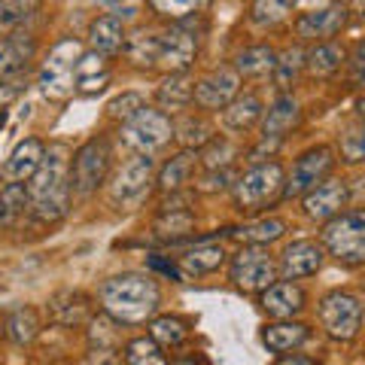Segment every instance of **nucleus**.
Instances as JSON below:
<instances>
[{"mask_svg": "<svg viewBox=\"0 0 365 365\" xmlns=\"http://www.w3.org/2000/svg\"><path fill=\"white\" fill-rule=\"evenodd\" d=\"M28 207L40 222H58L71 207V174L64 150H49L28 182Z\"/></svg>", "mask_w": 365, "mask_h": 365, "instance_id": "nucleus-1", "label": "nucleus"}, {"mask_svg": "<svg viewBox=\"0 0 365 365\" xmlns=\"http://www.w3.org/2000/svg\"><path fill=\"white\" fill-rule=\"evenodd\" d=\"M158 287L146 274H119L101 287V304L116 323H146L158 311Z\"/></svg>", "mask_w": 365, "mask_h": 365, "instance_id": "nucleus-2", "label": "nucleus"}, {"mask_svg": "<svg viewBox=\"0 0 365 365\" xmlns=\"http://www.w3.org/2000/svg\"><path fill=\"white\" fill-rule=\"evenodd\" d=\"M283 168L277 162H265V165H253L244 177H237L235 182V204L244 213H256L265 210L268 204H274L283 195Z\"/></svg>", "mask_w": 365, "mask_h": 365, "instance_id": "nucleus-3", "label": "nucleus"}, {"mask_svg": "<svg viewBox=\"0 0 365 365\" xmlns=\"http://www.w3.org/2000/svg\"><path fill=\"white\" fill-rule=\"evenodd\" d=\"M83 55V43L67 37L61 43L52 46L49 58H46L43 71H40V91L49 101H67L76 91V61Z\"/></svg>", "mask_w": 365, "mask_h": 365, "instance_id": "nucleus-4", "label": "nucleus"}, {"mask_svg": "<svg viewBox=\"0 0 365 365\" xmlns=\"http://www.w3.org/2000/svg\"><path fill=\"white\" fill-rule=\"evenodd\" d=\"M323 244L344 265H362L365 262V216L359 210H344L332 216L323 228Z\"/></svg>", "mask_w": 365, "mask_h": 365, "instance_id": "nucleus-5", "label": "nucleus"}, {"mask_svg": "<svg viewBox=\"0 0 365 365\" xmlns=\"http://www.w3.org/2000/svg\"><path fill=\"white\" fill-rule=\"evenodd\" d=\"M174 137V122L170 116H165L162 110H153V107H143L137 110L131 119L122 122V140L131 146L137 153H155Z\"/></svg>", "mask_w": 365, "mask_h": 365, "instance_id": "nucleus-6", "label": "nucleus"}, {"mask_svg": "<svg viewBox=\"0 0 365 365\" xmlns=\"http://www.w3.org/2000/svg\"><path fill=\"white\" fill-rule=\"evenodd\" d=\"M319 319H323V329L335 341H353L362 326V304L356 295L329 292L319 304Z\"/></svg>", "mask_w": 365, "mask_h": 365, "instance_id": "nucleus-7", "label": "nucleus"}, {"mask_svg": "<svg viewBox=\"0 0 365 365\" xmlns=\"http://www.w3.org/2000/svg\"><path fill=\"white\" fill-rule=\"evenodd\" d=\"M274 274H277V265L268 256L265 247H253L247 244L241 253L232 259V280L237 289L244 292H262L274 283Z\"/></svg>", "mask_w": 365, "mask_h": 365, "instance_id": "nucleus-8", "label": "nucleus"}, {"mask_svg": "<svg viewBox=\"0 0 365 365\" xmlns=\"http://www.w3.org/2000/svg\"><path fill=\"white\" fill-rule=\"evenodd\" d=\"M107 168H110V146L104 137H91L88 143H83L73 155V182L71 186L79 192V195H88L95 192L101 182L107 177Z\"/></svg>", "mask_w": 365, "mask_h": 365, "instance_id": "nucleus-9", "label": "nucleus"}, {"mask_svg": "<svg viewBox=\"0 0 365 365\" xmlns=\"http://www.w3.org/2000/svg\"><path fill=\"white\" fill-rule=\"evenodd\" d=\"M158 49H155V67H165L168 73H182L195 61L198 37L186 28H170L165 34H155Z\"/></svg>", "mask_w": 365, "mask_h": 365, "instance_id": "nucleus-10", "label": "nucleus"}, {"mask_svg": "<svg viewBox=\"0 0 365 365\" xmlns=\"http://www.w3.org/2000/svg\"><path fill=\"white\" fill-rule=\"evenodd\" d=\"M332 162H335V158H332V150H329V146H314V150H307L299 162L292 165V174L283 180V195L295 198V195L311 192L317 182L329 174Z\"/></svg>", "mask_w": 365, "mask_h": 365, "instance_id": "nucleus-11", "label": "nucleus"}, {"mask_svg": "<svg viewBox=\"0 0 365 365\" xmlns=\"http://www.w3.org/2000/svg\"><path fill=\"white\" fill-rule=\"evenodd\" d=\"M153 155H134L128 165H125L116 180H113V201L116 204H134V201H140L143 198V192L150 189V180H153Z\"/></svg>", "mask_w": 365, "mask_h": 365, "instance_id": "nucleus-12", "label": "nucleus"}, {"mask_svg": "<svg viewBox=\"0 0 365 365\" xmlns=\"http://www.w3.org/2000/svg\"><path fill=\"white\" fill-rule=\"evenodd\" d=\"M237 86H241V73L235 67H220L195 86L192 101H198V107L204 110H222L228 101L237 98Z\"/></svg>", "mask_w": 365, "mask_h": 365, "instance_id": "nucleus-13", "label": "nucleus"}, {"mask_svg": "<svg viewBox=\"0 0 365 365\" xmlns=\"http://www.w3.org/2000/svg\"><path fill=\"white\" fill-rule=\"evenodd\" d=\"M350 201V192H347V182L341 180H326L314 186L311 192H304V213L311 220H332V216L344 213Z\"/></svg>", "mask_w": 365, "mask_h": 365, "instance_id": "nucleus-14", "label": "nucleus"}, {"mask_svg": "<svg viewBox=\"0 0 365 365\" xmlns=\"http://www.w3.org/2000/svg\"><path fill=\"white\" fill-rule=\"evenodd\" d=\"M347 21V6L344 4H329L326 9H317V13H304L295 21V31H299L302 40H329L332 34H338Z\"/></svg>", "mask_w": 365, "mask_h": 365, "instance_id": "nucleus-15", "label": "nucleus"}, {"mask_svg": "<svg viewBox=\"0 0 365 365\" xmlns=\"http://www.w3.org/2000/svg\"><path fill=\"white\" fill-rule=\"evenodd\" d=\"M323 265V247L317 241H295L283 250L280 259V271L287 280H299V277H311Z\"/></svg>", "mask_w": 365, "mask_h": 365, "instance_id": "nucleus-16", "label": "nucleus"}, {"mask_svg": "<svg viewBox=\"0 0 365 365\" xmlns=\"http://www.w3.org/2000/svg\"><path fill=\"white\" fill-rule=\"evenodd\" d=\"M37 52L31 34H9V37L0 43V79H19L28 71V64Z\"/></svg>", "mask_w": 365, "mask_h": 365, "instance_id": "nucleus-17", "label": "nucleus"}, {"mask_svg": "<svg viewBox=\"0 0 365 365\" xmlns=\"http://www.w3.org/2000/svg\"><path fill=\"white\" fill-rule=\"evenodd\" d=\"M46 155V146L43 140H37V137H25L21 143H16V150L9 153V158L4 162V177L9 182H25L34 177V170L40 168Z\"/></svg>", "mask_w": 365, "mask_h": 365, "instance_id": "nucleus-18", "label": "nucleus"}, {"mask_svg": "<svg viewBox=\"0 0 365 365\" xmlns=\"http://www.w3.org/2000/svg\"><path fill=\"white\" fill-rule=\"evenodd\" d=\"M262 307H265L268 317H277V319H289L295 314L304 311V292L295 287V283L283 280V283H271L268 289H262Z\"/></svg>", "mask_w": 365, "mask_h": 365, "instance_id": "nucleus-19", "label": "nucleus"}, {"mask_svg": "<svg viewBox=\"0 0 365 365\" xmlns=\"http://www.w3.org/2000/svg\"><path fill=\"white\" fill-rule=\"evenodd\" d=\"M88 40H91V49H95L98 55H116L122 52L125 46V31H122V21L116 16H101L91 21L88 28Z\"/></svg>", "mask_w": 365, "mask_h": 365, "instance_id": "nucleus-20", "label": "nucleus"}, {"mask_svg": "<svg viewBox=\"0 0 365 365\" xmlns=\"http://www.w3.org/2000/svg\"><path fill=\"white\" fill-rule=\"evenodd\" d=\"M295 125H299V104L289 98V95H283L274 101V107L268 110V116L265 122H262V137H274V140H283Z\"/></svg>", "mask_w": 365, "mask_h": 365, "instance_id": "nucleus-21", "label": "nucleus"}, {"mask_svg": "<svg viewBox=\"0 0 365 365\" xmlns=\"http://www.w3.org/2000/svg\"><path fill=\"white\" fill-rule=\"evenodd\" d=\"M304 341H307L304 323H274V326H265V332H262V344L271 353H289L295 347H302Z\"/></svg>", "mask_w": 365, "mask_h": 365, "instance_id": "nucleus-22", "label": "nucleus"}, {"mask_svg": "<svg viewBox=\"0 0 365 365\" xmlns=\"http://www.w3.org/2000/svg\"><path fill=\"white\" fill-rule=\"evenodd\" d=\"M49 314H52L55 323L76 326V323H83V319H88L91 304H88V299L83 292H58L49 302Z\"/></svg>", "mask_w": 365, "mask_h": 365, "instance_id": "nucleus-23", "label": "nucleus"}, {"mask_svg": "<svg viewBox=\"0 0 365 365\" xmlns=\"http://www.w3.org/2000/svg\"><path fill=\"white\" fill-rule=\"evenodd\" d=\"M259 116H262V101L256 95H244V98H232L225 104L222 125L228 131H247L253 128V122Z\"/></svg>", "mask_w": 365, "mask_h": 365, "instance_id": "nucleus-24", "label": "nucleus"}, {"mask_svg": "<svg viewBox=\"0 0 365 365\" xmlns=\"http://www.w3.org/2000/svg\"><path fill=\"white\" fill-rule=\"evenodd\" d=\"M225 262V250L216 244H201L180 256V274H210Z\"/></svg>", "mask_w": 365, "mask_h": 365, "instance_id": "nucleus-25", "label": "nucleus"}, {"mask_svg": "<svg viewBox=\"0 0 365 365\" xmlns=\"http://www.w3.org/2000/svg\"><path fill=\"white\" fill-rule=\"evenodd\" d=\"M6 338L13 341V344H31L34 338L40 332V319H37V311L34 307H25L19 304L13 311L6 314Z\"/></svg>", "mask_w": 365, "mask_h": 365, "instance_id": "nucleus-26", "label": "nucleus"}, {"mask_svg": "<svg viewBox=\"0 0 365 365\" xmlns=\"http://www.w3.org/2000/svg\"><path fill=\"white\" fill-rule=\"evenodd\" d=\"M341 64H344V49L338 43H317L304 55V67L311 76H332Z\"/></svg>", "mask_w": 365, "mask_h": 365, "instance_id": "nucleus-27", "label": "nucleus"}, {"mask_svg": "<svg viewBox=\"0 0 365 365\" xmlns=\"http://www.w3.org/2000/svg\"><path fill=\"white\" fill-rule=\"evenodd\" d=\"M283 232H287V225H283L280 220H256V222H247L241 228H232V237H237L241 244H253V247H265L271 241H277V237H283Z\"/></svg>", "mask_w": 365, "mask_h": 365, "instance_id": "nucleus-28", "label": "nucleus"}, {"mask_svg": "<svg viewBox=\"0 0 365 365\" xmlns=\"http://www.w3.org/2000/svg\"><path fill=\"white\" fill-rule=\"evenodd\" d=\"M28 210V189L21 182H9L0 189V228H13Z\"/></svg>", "mask_w": 365, "mask_h": 365, "instance_id": "nucleus-29", "label": "nucleus"}, {"mask_svg": "<svg viewBox=\"0 0 365 365\" xmlns=\"http://www.w3.org/2000/svg\"><path fill=\"white\" fill-rule=\"evenodd\" d=\"M192 91H195V83L186 73H170L162 86H158V104L168 110H182L192 104Z\"/></svg>", "mask_w": 365, "mask_h": 365, "instance_id": "nucleus-30", "label": "nucleus"}, {"mask_svg": "<svg viewBox=\"0 0 365 365\" xmlns=\"http://www.w3.org/2000/svg\"><path fill=\"white\" fill-rule=\"evenodd\" d=\"M195 162H198V155L192 150L180 153L177 158H170V162L165 165V170H162V177H158V186H162L165 192H180L189 182L192 170H195Z\"/></svg>", "mask_w": 365, "mask_h": 365, "instance_id": "nucleus-31", "label": "nucleus"}, {"mask_svg": "<svg viewBox=\"0 0 365 365\" xmlns=\"http://www.w3.org/2000/svg\"><path fill=\"white\" fill-rule=\"evenodd\" d=\"M150 335L158 347H180V344H186V338H189V326L177 317H158V319H153Z\"/></svg>", "mask_w": 365, "mask_h": 365, "instance_id": "nucleus-32", "label": "nucleus"}, {"mask_svg": "<svg viewBox=\"0 0 365 365\" xmlns=\"http://www.w3.org/2000/svg\"><path fill=\"white\" fill-rule=\"evenodd\" d=\"M274 52L268 49V46H253V49H244L241 55H237V64L235 71L244 73V76H265L274 71Z\"/></svg>", "mask_w": 365, "mask_h": 365, "instance_id": "nucleus-33", "label": "nucleus"}, {"mask_svg": "<svg viewBox=\"0 0 365 365\" xmlns=\"http://www.w3.org/2000/svg\"><path fill=\"white\" fill-rule=\"evenodd\" d=\"M192 228H195V216L189 210H165L155 220V235L165 237V241H177V237H186Z\"/></svg>", "mask_w": 365, "mask_h": 365, "instance_id": "nucleus-34", "label": "nucleus"}, {"mask_svg": "<svg viewBox=\"0 0 365 365\" xmlns=\"http://www.w3.org/2000/svg\"><path fill=\"white\" fill-rule=\"evenodd\" d=\"M304 67V52L299 49V46H292V49H287L280 55V61H274V83H277L280 91H287L292 83H295V76H299V71Z\"/></svg>", "mask_w": 365, "mask_h": 365, "instance_id": "nucleus-35", "label": "nucleus"}, {"mask_svg": "<svg viewBox=\"0 0 365 365\" xmlns=\"http://www.w3.org/2000/svg\"><path fill=\"white\" fill-rule=\"evenodd\" d=\"M125 362L128 365H168L162 347L153 338H134L125 347Z\"/></svg>", "mask_w": 365, "mask_h": 365, "instance_id": "nucleus-36", "label": "nucleus"}, {"mask_svg": "<svg viewBox=\"0 0 365 365\" xmlns=\"http://www.w3.org/2000/svg\"><path fill=\"white\" fill-rule=\"evenodd\" d=\"M40 0H0V31L19 28L28 16L37 13Z\"/></svg>", "mask_w": 365, "mask_h": 365, "instance_id": "nucleus-37", "label": "nucleus"}, {"mask_svg": "<svg viewBox=\"0 0 365 365\" xmlns=\"http://www.w3.org/2000/svg\"><path fill=\"white\" fill-rule=\"evenodd\" d=\"M237 155V146L228 143L225 137H210L204 143V153H201V165L207 170H216V168H228V162Z\"/></svg>", "mask_w": 365, "mask_h": 365, "instance_id": "nucleus-38", "label": "nucleus"}, {"mask_svg": "<svg viewBox=\"0 0 365 365\" xmlns=\"http://www.w3.org/2000/svg\"><path fill=\"white\" fill-rule=\"evenodd\" d=\"M299 0H256L253 4V21L256 25H277L287 19Z\"/></svg>", "mask_w": 365, "mask_h": 365, "instance_id": "nucleus-39", "label": "nucleus"}, {"mask_svg": "<svg viewBox=\"0 0 365 365\" xmlns=\"http://www.w3.org/2000/svg\"><path fill=\"white\" fill-rule=\"evenodd\" d=\"M125 49H128V58L137 67H155V49H158L155 34H134Z\"/></svg>", "mask_w": 365, "mask_h": 365, "instance_id": "nucleus-40", "label": "nucleus"}, {"mask_svg": "<svg viewBox=\"0 0 365 365\" xmlns=\"http://www.w3.org/2000/svg\"><path fill=\"white\" fill-rule=\"evenodd\" d=\"M174 134L180 137V143L186 146V150H201V146L213 137L207 122H204V119H192V116H189L186 122H182L180 128H174Z\"/></svg>", "mask_w": 365, "mask_h": 365, "instance_id": "nucleus-41", "label": "nucleus"}, {"mask_svg": "<svg viewBox=\"0 0 365 365\" xmlns=\"http://www.w3.org/2000/svg\"><path fill=\"white\" fill-rule=\"evenodd\" d=\"M153 13L165 16V19H186L192 13H198V9L207 6V0H150Z\"/></svg>", "mask_w": 365, "mask_h": 365, "instance_id": "nucleus-42", "label": "nucleus"}, {"mask_svg": "<svg viewBox=\"0 0 365 365\" xmlns=\"http://www.w3.org/2000/svg\"><path fill=\"white\" fill-rule=\"evenodd\" d=\"M143 107H146V104H143V98L137 95V91H125V95H119L116 101H110L107 110H110L113 119H122V122H125V119H131L134 113L143 110Z\"/></svg>", "mask_w": 365, "mask_h": 365, "instance_id": "nucleus-43", "label": "nucleus"}, {"mask_svg": "<svg viewBox=\"0 0 365 365\" xmlns=\"http://www.w3.org/2000/svg\"><path fill=\"white\" fill-rule=\"evenodd\" d=\"M116 319L113 317H101V319H95L91 323V344H98V347H107V350H113V344H116Z\"/></svg>", "mask_w": 365, "mask_h": 365, "instance_id": "nucleus-44", "label": "nucleus"}, {"mask_svg": "<svg viewBox=\"0 0 365 365\" xmlns=\"http://www.w3.org/2000/svg\"><path fill=\"white\" fill-rule=\"evenodd\" d=\"M341 153H344L347 162H362L365 155V140H362V128H350L344 137H341Z\"/></svg>", "mask_w": 365, "mask_h": 365, "instance_id": "nucleus-45", "label": "nucleus"}, {"mask_svg": "<svg viewBox=\"0 0 365 365\" xmlns=\"http://www.w3.org/2000/svg\"><path fill=\"white\" fill-rule=\"evenodd\" d=\"M110 83V71L107 73H95V76H83L76 79V91L79 95H98V91H104Z\"/></svg>", "mask_w": 365, "mask_h": 365, "instance_id": "nucleus-46", "label": "nucleus"}, {"mask_svg": "<svg viewBox=\"0 0 365 365\" xmlns=\"http://www.w3.org/2000/svg\"><path fill=\"white\" fill-rule=\"evenodd\" d=\"M280 143H283V140H274V137H262V143L256 146L253 153H250V162H253V165H265L268 155H274V153L280 150Z\"/></svg>", "mask_w": 365, "mask_h": 365, "instance_id": "nucleus-47", "label": "nucleus"}, {"mask_svg": "<svg viewBox=\"0 0 365 365\" xmlns=\"http://www.w3.org/2000/svg\"><path fill=\"white\" fill-rule=\"evenodd\" d=\"M228 180H232V170H228V168H216V170H210V174L204 177V189H207V192L225 189Z\"/></svg>", "mask_w": 365, "mask_h": 365, "instance_id": "nucleus-48", "label": "nucleus"}, {"mask_svg": "<svg viewBox=\"0 0 365 365\" xmlns=\"http://www.w3.org/2000/svg\"><path fill=\"white\" fill-rule=\"evenodd\" d=\"M150 262V268H155V271H162V274H168L170 280H182V274H180V268L174 265V262H165L162 256H150L146 259Z\"/></svg>", "mask_w": 365, "mask_h": 365, "instance_id": "nucleus-49", "label": "nucleus"}, {"mask_svg": "<svg viewBox=\"0 0 365 365\" xmlns=\"http://www.w3.org/2000/svg\"><path fill=\"white\" fill-rule=\"evenodd\" d=\"M86 365H116V353L107 350V347H95V350L88 353Z\"/></svg>", "mask_w": 365, "mask_h": 365, "instance_id": "nucleus-50", "label": "nucleus"}, {"mask_svg": "<svg viewBox=\"0 0 365 365\" xmlns=\"http://www.w3.org/2000/svg\"><path fill=\"white\" fill-rule=\"evenodd\" d=\"M362 79V46H356V52H353V83L359 86Z\"/></svg>", "mask_w": 365, "mask_h": 365, "instance_id": "nucleus-51", "label": "nucleus"}, {"mask_svg": "<svg viewBox=\"0 0 365 365\" xmlns=\"http://www.w3.org/2000/svg\"><path fill=\"white\" fill-rule=\"evenodd\" d=\"M277 365H317V362L307 359V356H295V353H292V356H283Z\"/></svg>", "mask_w": 365, "mask_h": 365, "instance_id": "nucleus-52", "label": "nucleus"}, {"mask_svg": "<svg viewBox=\"0 0 365 365\" xmlns=\"http://www.w3.org/2000/svg\"><path fill=\"white\" fill-rule=\"evenodd\" d=\"M4 125H6V110H0V131H4Z\"/></svg>", "mask_w": 365, "mask_h": 365, "instance_id": "nucleus-53", "label": "nucleus"}, {"mask_svg": "<svg viewBox=\"0 0 365 365\" xmlns=\"http://www.w3.org/2000/svg\"><path fill=\"white\" fill-rule=\"evenodd\" d=\"M98 4H107V6H113V4H119V0H98Z\"/></svg>", "mask_w": 365, "mask_h": 365, "instance_id": "nucleus-54", "label": "nucleus"}]
</instances>
